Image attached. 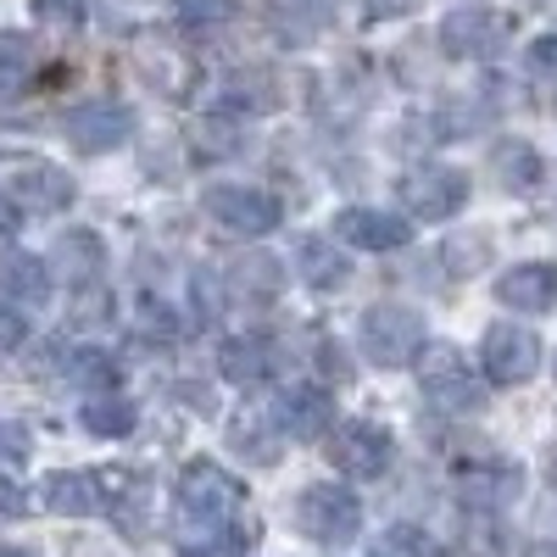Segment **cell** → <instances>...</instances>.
Returning <instances> with one entry per match:
<instances>
[{"mask_svg":"<svg viewBox=\"0 0 557 557\" xmlns=\"http://www.w3.org/2000/svg\"><path fill=\"white\" fill-rule=\"evenodd\" d=\"M178 513L184 519H218V524H240L246 513V485L235 474H223L212 457H196L178 480Z\"/></svg>","mask_w":557,"mask_h":557,"instance_id":"3","label":"cell"},{"mask_svg":"<svg viewBox=\"0 0 557 557\" xmlns=\"http://www.w3.org/2000/svg\"><path fill=\"white\" fill-rule=\"evenodd\" d=\"M335 235L357 251H401L407 235H412V223L401 212H380V207H346L335 218Z\"/></svg>","mask_w":557,"mask_h":557,"instance_id":"10","label":"cell"},{"mask_svg":"<svg viewBox=\"0 0 557 557\" xmlns=\"http://www.w3.org/2000/svg\"><path fill=\"white\" fill-rule=\"evenodd\" d=\"M134 134V117L123 101H84L67 112V139L84 151V157H101V151H117L123 139Z\"/></svg>","mask_w":557,"mask_h":557,"instance_id":"9","label":"cell"},{"mask_svg":"<svg viewBox=\"0 0 557 557\" xmlns=\"http://www.w3.org/2000/svg\"><path fill=\"white\" fill-rule=\"evenodd\" d=\"M412 12V0H368V17H401Z\"/></svg>","mask_w":557,"mask_h":557,"instance_id":"34","label":"cell"},{"mask_svg":"<svg viewBox=\"0 0 557 557\" xmlns=\"http://www.w3.org/2000/svg\"><path fill=\"white\" fill-rule=\"evenodd\" d=\"M330 457H335V469L351 474V480H380V474L391 469L396 446H391V435H385L380 424H362V418H351V424H341V430L330 435Z\"/></svg>","mask_w":557,"mask_h":557,"instance_id":"7","label":"cell"},{"mask_svg":"<svg viewBox=\"0 0 557 557\" xmlns=\"http://www.w3.org/2000/svg\"><path fill=\"white\" fill-rule=\"evenodd\" d=\"M34 67H39L34 39H28V34H17V28L0 34V89H23V84L34 78Z\"/></svg>","mask_w":557,"mask_h":557,"instance_id":"24","label":"cell"},{"mask_svg":"<svg viewBox=\"0 0 557 557\" xmlns=\"http://www.w3.org/2000/svg\"><path fill=\"white\" fill-rule=\"evenodd\" d=\"M23 462H28V435H23L17 424H0V474L12 480Z\"/></svg>","mask_w":557,"mask_h":557,"instance_id":"29","label":"cell"},{"mask_svg":"<svg viewBox=\"0 0 557 557\" xmlns=\"http://www.w3.org/2000/svg\"><path fill=\"white\" fill-rule=\"evenodd\" d=\"M330 418H335V401H330L323 385H290L285 396H278V424H285L290 435H301V441L330 430Z\"/></svg>","mask_w":557,"mask_h":557,"instance_id":"14","label":"cell"},{"mask_svg":"<svg viewBox=\"0 0 557 557\" xmlns=\"http://www.w3.org/2000/svg\"><path fill=\"white\" fill-rule=\"evenodd\" d=\"M278 278H285V273H278V262L262 257V251H251V257H240L235 268H228V290L257 307V301H273L278 296Z\"/></svg>","mask_w":557,"mask_h":557,"instance_id":"20","label":"cell"},{"mask_svg":"<svg viewBox=\"0 0 557 557\" xmlns=\"http://www.w3.org/2000/svg\"><path fill=\"white\" fill-rule=\"evenodd\" d=\"M23 513V496H17V485L0 474V519H17Z\"/></svg>","mask_w":557,"mask_h":557,"instance_id":"33","label":"cell"},{"mask_svg":"<svg viewBox=\"0 0 557 557\" xmlns=\"http://www.w3.org/2000/svg\"><path fill=\"white\" fill-rule=\"evenodd\" d=\"M45 507H51L57 519H89L101 507L96 474H51L45 480Z\"/></svg>","mask_w":557,"mask_h":557,"instance_id":"19","label":"cell"},{"mask_svg":"<svg viewBox=\"0 0 557 557\" xmlns=\"http://www.w3.org/2000/svg\"><path fill=\"white\" fill-rule=\"evenodd\" d=\"M67 374H73V385H84L89 396H96V391H117V362H112L107 351H78V357L67 362Z\"/></svg>","mask_w":557,"mask_h":557,"instance_id":"25","label":"cell"},{"mask_svg":"<svg viewBox=\"0 0 557 557\" xmlns=\"http://www.w3.org/2000/svg\"><path fill=\"white\" fill-rule=\"evenodd\" d=\"M296 519L312 541L323 546H346L357 530H362V507L346 485H307L301 502H296Z\"/></svg>","mask_w":557,"mask_h":557,"instance_id":"4","label":"cell"},{"mask_svg":"<svg viewBox=\"0 0 557 557\" xmlns=\"http://www.w3.org/2000/svg\"><path fill=\"white\" fill-rule=\"evenodd\" d=\"M218 368H223L228 385H262L273 374V346L262 335H235V341H223Z\"/></svg>","mask_w":557,"mask_h":557,"instance_id":"17","label":"cell"},{"mask_svg":"<svg viewBox=\"0 0 557 557\" xmlns=\"http://www.w3.org/2000/svg\"><path fill=\"white\" fill-rule=\"evenodd\" d=\"M496 301L513 312H552L557 307V268L552 262H519L496 278Z\"/></svg>","mask_w":557,"mask_h":557,"instance_id":"12","label":"cell"},{"mask_svg":"<svg viewBox=\"0 0 557 557\" xmlns=\"http://www.w3.org/2000/svg\"><path fill=\"white\" fill-rule=\"evenodd\" d=\"M424 362H418V385H424V401L446 418H462V412H480L485 407V385L474 380L469 357H462L457 346H424L418 351Z\"/></svg>","mask_w":557,"mask_h":557,"instance_id":"1","label":"cell"},{"mask_svg":"<svg viewBox=\"0 0 557 557\" xmlns=\"http://www.w3.org/2000/svg\"><path fill=\"white\" fill-rule=\"evenodd\" d=\"M530 73L535 78H557V34H541L530 45Z\"/></svg>","mask_w":557,"mask_h":557,"instance_id":"30","label":"cell"},{"mask_svg":"<svg viewBox=\"0 0 557 557\" xmlns=\"http://www.w3.org/2000/svg\"><path fill=\"white\" fill-rule=\"evenodd\" d=\"M441 45H446V57H496L502 45H507V17L480 12V7L451 12L441 23Z\"/></svg>","mask_w":557,"mask_h":557,"instance_id":"11","label":"cell"},{"mask_svg":"<svg viewBox=\"0 0 557 557\" xmlns=\"http://www.w3.org/2000/svg\"><path fill=\"white\" fill-rule=\"evenodd\" d=\"M173 12L184 28H212V23H228L235 0H173Z\"/></svg>","mask_w":557,"mask_h":557,"instance_id":"26","label":"cell"},{"mask_svg":"<svg viewBox=\"0 0 557 557\" xmlns=\"http://www.w3.org/2000/svg\"><path fill=\"white\" fill-rule=\"evenodd\" d=\"M496 178L507 184V190H535L541 184V157H535V146H524V139H502L496 146Z\"/></svg>","mask_w":557,"mask_h":557,"instance_id":"23","label":"cell"},{"mask_svg":"<svg viewBox=\"0 0 557 557\" xmlns=\"http://www.w3.org/2000/svg\"><path fill=\"white\" fill-rule=\"evenodd\" d=\"M12 228H17V201H7V196H0V240H7Z\"/></svg>","mask_w":557,"mask_h":557,"instance_id":"35","label":"cell"},{"mask_svg":"<svg viewBox=\"0 0 557 557\" xmlns=\"http://www.w3.org/2000/svg\"><path fill=\"white\" fill-rule=\"evenodd\" d=\"M212 223H223L228 235H268V228H278V201L268 190H257V184H212V190L201 196Z\"/></svg>","mask_w":557,"mask_h":557,"instance_id":"6","label":"cell"},{"mask_svg":"<svg viewBox=\"0 0 557 557\" xmlns=\"http://www.w3.org/2000/svg\"><path fill=\"white\" fill-rule=\"evenodd\" d=\"M12 201L28 212H67L73 207V173H62L51 162H34L12 178Z\"/></svg>","mask_w":557,"mask_h":557,"instance_id":"13","label":"cell"},{"mask_svg":"<svg viewBox=\"0 0 557 557\" xmlns=\"http://www.w3.org/2000/svg\"><path fill=\"white\" fill-rule=\"evenodd\" d=\"M391 552H396V557H446V552H441V541H435V535H424L418 524L391 530Z\"/></svg>","mask_w":557,"mask_h":557,"instance_id":"28","label":"cell"},{"mask_svg":"<svg viewBox=\"0 0 557 557\" xmlns=\"http://www.w3.org/2000/svg\"><path fill=\"white\" fill-rule=\"evenodd\" d=\"M107 312H112V307H107V290H89V285H84V301H78L73 318H78V323H107Z\"/></svg>","mask_w":557,"mask_h":557,"instance_id":"31","label":"cell"},{"mask_svg":"<svg viewBox=\"0 0 557 557\" xmlns=\"http://www.w3.org/2000/svg\"><path fill=\"white\" fill-rule=\"evenodd\" d=\"M134 323H139V330H146L151 341H173V330H178V323H173V312H168L157 296H139V307H134Z\"/></svg>","mask_w":557,"mask_h":557,"instance_id":"27","label":"cell"},{"mask_svg":"<svg viewBox=\"0 0 557 557\" xmlns=\"http://www.w3.org/2000/svg\"><path fill=\"white\" fill-rule=\"evenodd\" d=\"M101 262H107L101 240L89 235V228H73V235H62V240L51 246V262H45V268H51L57 278H67V285H96Z\"/></svg>","mask_w":557,"mask_h":557,"instance_id":"16","label":"cell"},{"mask_svg":"<svg viewBox=\"0 0 557 557\" xmlns=\"http://www.w3.org/2000/svg\"><path fill=\"white\" fill-rule=\"evenodd\" d=\"M84 430L89 435H107V441H117V435H128L134 430V407H128V396H117V391H96V396H84Z\"/></svg>","mask_w":557,"mask_h":557,"instance_id":"21","label":"cell"},{"mask_svg":"<svg viewBox=\"0 0 557 557\" xmlns=\"http://www.w3.org/2000/svg\"><path fill=\"white\" fill-rule=\"evenodd\" d=\"M51 296V268L34 251H0V301H45Z\"/></svg>","mask_w":557,"mask_h":557,"instance_id":"15","label":"cell"},{"mask_svg":"<svg viewBox=\"0 0 557 557\" xmlns=\"http://www.w3.org/2000/svg\"><path fill=\"white\" fill-rule=\"evenodd\" d=\"M357 341H362V357H368V362H380V368H407L418 351H424L430 335H424V318H418L412 307L380 301V307L362 312Z\"/></svg>","mask_w":557,"mask_h":557,"instance_id":"2","label":"cell"},{"mask_svg":"<svg viewBox=\"0 0 557 557\" xmlns=\"http://www.w3.org/2000/svg\"><path fill=\"white\" fill-rule=\"evenodd\" d=\"M480 357H485V374L496 385H524L541 368V341L530 330H519V323H491Z\"/></svg>","mask_w":557,"mask_h":557,"instance_id":"8","label":"cell"},{"mask_svg":"<svg viewBox=\"0 0 557 557\" xmlns=\"http://www.w3.org/2000/svg\"><path fill=\"white\" fill-rule=\"evenodd\" d=\"M346 273H351L346 251H335L330 240H301V278L312 290H341Z\"/></svg>","mask_w":557,"mask_h":557,"instance_id":"22","label":"cell"},{"mask_svg":"<svg viewBox=\"0 0 557 557\" xmlns=\"http://www.w3.org/2000/svg\"><path fill=\"white\" fill-rule=\"evenodd\" d=\"M240 546L246 541L235 524H218V519H184L178 524V557H240Z\"/></svg>","mask_w":557,"mask_h":557,"instance_id":"18","label":"cell"},{"mask_svg":"<svg viewBox=\"0 0 557 557\" xmlns=\"http://www.w3.org/2000/svg\"><path fill=\"white\" fill-rule=\"evenodd\" d=\"M23 341V318L12 312V301H0V351H12Z\"/></svg>","mask_w":557,"mask_h":557,"instance_id":"32","label":"cell"},{"mask_svg":"<svg viewBox=\"0 0 557 557\" xmlns=\"http://www.w3.org/2000/svg\"><path fill=\"white\" fill-rule=\"evenodd\" d=\"M0 557H39L34 546H0Z\"/></svg>","mask_w":557,"mask_h":557,"instance_id":"36","label":"cell"},{"mask_svg":"<svg viewBox=\"0 0 557 557\" xmlns=\"http://www.w3.org/2000/svg\"><path fill=\"white\" fill-rule=\"evenodd\" d=\"M462 201H469V173H457V168L430 162V168H412L401 178V207L418 223H446Z\"/></svg>","mask_w":557,"mask_h":557,"instance_id":"5","label":"cell"}]
</instances>
